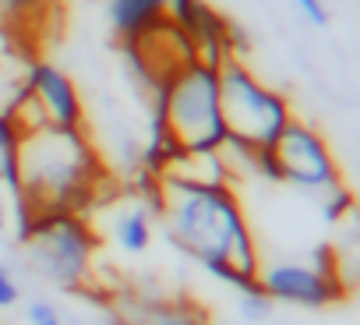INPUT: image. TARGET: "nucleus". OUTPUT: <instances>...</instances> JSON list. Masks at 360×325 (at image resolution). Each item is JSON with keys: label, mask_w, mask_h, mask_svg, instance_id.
Here are the masks:
<instances>
[{"label": "nucleus", "mask_w": 360, "mask_h": 325, "mask_svg": "<svg viewBox=\"0 0 360 325\" xmlns=\"http://www.w3.org/2000/svg\"><path fill=\"white\" fill-rule=\"evenodd\" d=\"M152 212L166 241L212 279L233 290L258 283L262 251L230 184H184L159 177Z\"/></svg>", "instance_id": "nucleus-1"}, {"label": "nucleus", "mask_w": 360, "mask_h": 325, "mask_svg": "<svg viewBox=\"0 0 360 325\" xmlns=\"http://www.w3.org/2000/svg\"><path fill=\"white\" fill-rule=\"evenodd\" d=\"M106 177L103 155L85 127L39 124L18 134L15 237L43 212H82Z\"/></svg>", "instance_id": "nucleus-2"}, {"label": "nucleus", "mask_w": 360, "mask_h": 325, "mask_svg": "<svg viewBox=\"0 0 360 325\" xmlns=\"http://www.w3.org/2000/svg\"><path fill=\"white\" fill-rule=\"evenodd\" d=\"M148 131L162 134L176 152H216L226 141L219 110V71L191 60L173 71L148 103Z\"/></svg>", "instance_id": "nucleus-3"}, {"label": "nucleus", "mask_w": 360, "mask_h": 325, "mask_svg": "<svg viewBox=\"0 0 360 325\" xmlns=\"http://www.w3.org/2000/svg\"><path fill=\"white\" fill-rule=\"evenodd\" d=\"M22 248V262L43 283L85 293L96 283V255L99 237L82 212H43L15 237Z\"/></svg>", "instance_id": "nucleus-4"}, {"label": "nucleus", "mask_w": 360, "mask_h": 325, "mask_svg": "<svg viewBox=\"0 0 360 325\" xmlns=\"http://www.w3.org/2000/svg\"><path fill=\"white\" fill-rule=\"evenodd\" d=\"M216 71H219V110L226 138L251 152L269 148L279 138V131L297 117L290 99L279 89L265 85L244 64V57H226Z\"/></svg>", "instance_id": "nucleus-5"}, {"label": "nucleus", "mask_w": 360, "mask_h": 325, "mask_svg": "<svg viewBox=\"0 0 360 325\" xmlns=\"http://www.w3.org/2000/svg\"><path fill=\"white\" fill-rule=\"evenodd\" d=\"M258 177H265L272 184H290V188L311 195L318 205L349 191L325 134L300 117H293L279 131V138L258 152Z\"/></svg>", "instance_id": "nucleus-6"}, {"label": "nucleus", "mask_w": 360, "mask_h": 325, "mask_svg": "<svg viewBox=\"0 0 360 325\" xmlns=\"http://www.w3.org/2000/svg\"><path fill=\"white\" fill-rule=\"evenodd\" d=\"M258 286L272 304H293L307 311L332 307L346 297L349 283L339 272L332 244H321L304 262H272L258 269Z\"/></svg>", "instance_id": "nucleus-7"}, {"label": "nucleus", "mask_w": 360, "mask_h": 325, "mask_svg": "<svg viewBox=\"0 0 360 325\" xmlns=\"http://www.w3.org/2000/svg\"><path fill=\"white\" fill-rule=\"evenodd\" d=\"M166 18L184 32L195 57L219 68L226 57H244V39L230 18H223L209 0H166Z\"/></svg>", "instance_id": "nucleus-8"}, {"label": "nucleus", "mask_w": 360, "mask_h": 325, "mask_svg": "<svg viewBox=\"0 0 360 325\" xmlns=\"http://www.w3.org/2000/svg\"><path fill=\"white\" fill-rule=\"evenodd\" d=\"M110 325H216L209 307L188 293L120 290L106 297Z\"/></svg>", "instance_id": "nucleus-9"}, {"label": "nucleus", "mask_w": 360, "mask_h": 325, "mask_svg": "<svg viewBox=\"0 0 360 325\" xmlns=\"http://www.w3.org/2000/svg\"><path fill=\"white\" fill-rule=\"evenodd\" d=\"M25 92L36 99L39 113L46 117V124L57 127H85V99L75 85V78L50 64V60H36L29 64L25 75Z\"/></svg>", "instance_id": "nucleus-10"}, {"label": "nucleus", "mask_w": 360, "mask_h": 325, "mask_svg": "<svg viewBox=\"0 0 360 325\" xmlns=\"http://www.w3.org/2000/svg\"><path fill=\"white\" fill-rule=\"evenodd\" d=\"M152 234H155V212L138 195L110 216V237L124 255H145L152 248Z\"/></svg>", "instance_id": "nucleus-11"}, {"label": "nucleus", "mask_w": 360, "mask_h": 325, "mask_svg": "<svg viewBox=\"0 0 360 325\" xmlns=\"http://www.w3.org/2000/svg\"><path fill=\"white\" fill-rule=\"evenodd\" d=\"M166 18V0H106V22L117 46L138 39L145 29Z\"/></svg>", "instance_id": "nucleus-12"}, {"label": "nucleus", "mask_w": 360, "mask_h": 325, "mask_svg": "<svg viewBox=\"0 0 360 325\" xmlns=\"http://www.w3.org/2000/svg\"><path fill=\"white\" fill-rule=\"evenodd\" d=\"M0 191L8 205L18 202V127L0 110Z\"/></svg>", "instance_id": "nucleus-13"}, {"label": "nucleus", "mask_w": 360, "mask_h": 325, "mask_svg": "<svg viewBox=\"0 0 360 325\" xmlns=\"http://www.w3.org/2000/svg\"><path fill=\"white\" fill-rule=\"evenodd\" d=\"M237 304H240V314H244L248 321H265V318L272 314V300L262 293V286H258V283H251V286L237 290Z\"/></svg>", "instance_id": "nucleus-14"}, {"label": "nucleus", "mask_w": 360, "mask_h": 325, "mask_svg": "<svg viewBox=\"0 0 360 325\" xmlns=\"http://www.w3.org/2000/svg\"><path fill=\"white\" fill-rule=\"evenodd\" d=\"M25 318H29V325H71L50 300H32L25 307Z\"/></svg>", "instance_id": "nucleus-15"}, {"label": "nucleus", "mask_w": 360, "mask_h": 325, "mask_svg": "<svg viewBox=\"0 0 360 325\" xmlns=\"http://www.w3.org/2000/svg\"><path fill=\"white\" fill-rule=\"evenodd\" d=\"M18 300H22V286H18L15 272L0 262V311H11Z\"/></svg>", "instance_id": "nucleus-16"}, {"label": "nucleus", "mask_w": 360, "mask_h": 325, "mask_svg": "<svg viewBox=\"0 0 360 325\" xmlns=\"http://www.w3.org/2000/svg\"><path fill=\"white\" fill-rule=\"evenodd\" d=\"M293 4L300 8V15H304V18H307L311 25H318V29H321V25L328 22V11H325V0H293Z\"/></svg>", "instance_id": "nucleus-17"}, {"label": "nucleus", "mask_w": 360, "mask_h": 325, "mask_svg": "<svg viewBox=\"0 0 360 325\" xmlns=\"http://www.w3.org/2000/svg\"><path fill=\"white\" fill-rule=\"evenodd\" d=\"M8 227H11V205L8 198H0V234H8Z\"/></svg>", "instance_id": "nucleus-18"}, {"label": "nucleus", "mask_w": 360, "mask_h": 325, "mask_svg": "<svg viewBox=\"0 0 360 325\" xmlns=\"http://www.w3.org/2000/svg\"><path fill=\"white\" fill-rule=\"evenodd\" d=\"M4 25H8V22H4V11H0V39H4Z\"/></svg>", "instance_id": "nucleus-19"}]
</instances>
